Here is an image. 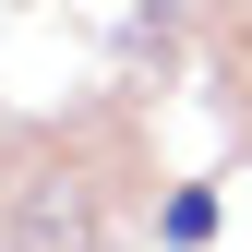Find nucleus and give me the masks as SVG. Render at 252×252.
Instances as JSON below:
<instances>
[{
    "label": "nucleus",
    "mask_w": 252,
    "mask_h": 252,
    "mask_svg": "<svg viewBox=\"0 0 252 252\" xmlns=\"http://www.w3.org/2000/svg\"><path fill=\"white\" fill-rule=\"evenodd\" d=\"M228 96L252 108V12H240V36H228Z\"/></svg>",
    "instance_id": "nucleus-3"
},
{
    "label": "nucleus",
    "mask_w": 252,
    "mask_h": 252,
    "mask_svg": "<svg viewBox=\"0 0 252 252\" xmlns=\"http://www.w3.org/2000/svg\"><path fill=\"white\" fill-rule=\"evenodd\" d=\"M12 252H96V192H84L72 168L24 180L12 192Z\"/></svg>",
    "instance_id": "nucleus-1"
},
{
    "label": "nucleus",
    "mask_w": 252,
    "mask_h": 252,
    "mask_svg": "<svg viewBox=\"0 0 252 252\" xmlns=\"http://www.w3.org/2000/svg\"><path fill=\"white\" fill-rule=\"evenodd\" d=\"M156 240H168V252H204L216 240V192H204V180H180V192L156 204Z\"/></svg>",
    "instance_id": "nucleus-2"
}]
</instances>
